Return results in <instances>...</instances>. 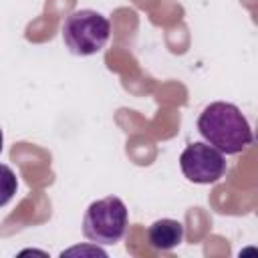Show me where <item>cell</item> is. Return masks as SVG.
Wrapping results in <instances>:
<instances>
[{
  "instance_id": "cell-1",
  "label": "cell",
  "mask_w": 258,
  "mask_h": 258,
  "mask_svg": "<svg viewBox=\"0 0 258 258\" xmlns=\"http://www.w3.org/2000/svg\"><path fill=\"white\" fill-rule=\"evenodd\" d=\"M198 131L206 143L226 155L242 153L254 141L252 127L244 113L226 101H214L202 109L198 117Z\"/></svg>"
},
{
  "instance_id": "cell-5",
  "label": "cell",
  "mask_w": 258,
  "mask_h": 258,
  "mask_svg": "<svg viewBox=\"0 0 258 258\" xmlns=\"http://www.w3.org/2000/svg\"><path fill=\"white\" fill-rule=\"evenodd\" d=\"M147 238L151 248L159 252H169L183 242V224L171 218L155 220L147 230Z\"/></svg>"
},
{
  "instance_id": "cell-6",
  "label": "cell",
  "mask_w": 258,
  "mask_h": 258,
  "mask_svg": "<svg viewBox=\"0 0 258 258\" xmlns=\"http://www.w3.org/2000/svg\"><path fill=\"white\" fill-rule=\"evenodd\" d=\"M16 189H18L16 173H14L8 165L0 163V208L6 206V204L14 198Z\"/></svg>"
},
{
  "instance_id": "cell-3",
  "label": "cell",
  "mask_w": 258,
  "mask_h": 258,
  "mask_svg": "<svg viewBox=\"0 0 258 258\" xmlns=\"http://www.w3.org/2000/svg\"><path fill=\"white\" fill-rule=\"evenodd\" d=\"M127 230V208L121 198L107 196L89 204L83 218V234L95 246L117 244Z\"/></svg>"
},
{
  "instance_id": "cell-7",
  "label": "cell",
  "mask_w": 258,
  "mask_h": 258,
  "mask_svg": "<svg viewBox=\"0 0 258 258\" xmlns=\"http://www.w3.org/2000/svg\"><path fill=\"white\" fill-rule=\"evenodd\" d=\"M2 143H4V133H2V129H0V151H2Z\"/></svg>"
},
{
  "instance_id": "cell-4",
  "label": "cell",
  "mask_w": 258,
  "mask_h": 258,
  "mask_svg": "<svg viewBox=\"0 0 258 258\" xmlns=\"http://www.w3.org/2000/svg\"><path fill=\"white\" fill-rule=\"evenodd\" d=\"M179 167L185 179L194 183H216L226 175L228 163L222 151H218L214 145L206 141H194L189 143L181 155H179Z\"/></svg>"
},
{
  "instance_id": "cell-2",
  "label": "cell",
  "mask_w": 258,
  "mask_h": 258,
  "mask_svg": "<svg viewBox=\"0 0 258 258\" xmlns=\"http://www.w3.org/2000/svg\"><path fill=\"white\" fill-rule=\"evenodd\" d=\"M62 40L67 48L77 56L97 54L111 36V24L107 16L97 10L81 8L71 12L62 22Z\"/></svg>"
}]
</instances>
